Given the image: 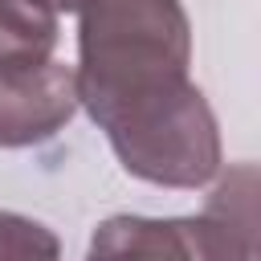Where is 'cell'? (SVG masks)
Returning a JSON list of instances; mask_svg holds the SVG:
<instances>
[{
  "mask_svg": "<svg viewBox=\"0 0 261 261\" xmlns=\"http://www.w3.org/2000/svg\"><path fill=\"white\" fill-rule=\"evenodd\" d=\"M57 12L37 0H0V61L53 57L57 49Z\"/></svg>",
  "mask_w": 261,
  "mask_h": 261,
  "instance_id": "4",
  "label": "cell"
},
{
  "mask_svg": "<svg viewBox=\"0 0 261 261\" xmlns=\"http://www.w3.org/2000/svg\"><path fill=\"white\" fill-rule=\"evenodd\" d=\"M77 114L73 65L57 57L0 61V147L49 143Z\"/></svg>",
  "mask_w": 261,
  "mask_h": 261,
  "instance_id": "3",
  "label": "cell"
},
{
  "mask_svg": "<svg viewBox=\"0 0 261 261\" xmlns=\"http://www.w3.org/2000/svg\"><path fill=\"white\" fill-rule=\"evenodd\" d=\"M0 261H61V241L49 224L0 208Z\"/></svg>",
  "mask_w": 261,
  "mask_h": 261,
  "instance_id": "5",
  "label": "cell"
},
{
  "mask_svg": "<svg viewBox=\"0 0 261 261\" xmlns=\"http://www.w3.org/2000/svg\"><path fill=\"white\" fill-rule=\"evenodd\" d=\"M86 261H257V232L216 212L200 216H106Z\"/></svg>",
  "mask_w": 261,
  "mask_h": 261,
  "instance_id": "2",
  "label": "cell"
},
{
  "mask_svg": "<svg viewBox=\"0 0 261 261\" xmlns=\"http://www.w3.org/2000/svg\"><path fill=\"white\" fill-rule=\"evenodd\" d=\"M37 4H45L49 12H77L86 0H37Z\"/></svg>",
  "mask_w": 261,
  "mask_h": 261,
  "instance_id": "6",
  "label": "cell"
},
{
  "mask_svg": "<svg viewBox=\"0 0 261 261\" xmlns=\"http://www.w3.org/2000/svg\"><path fill=\"white\" fill-rule=\"evenodd\" d=\"M192 69L184 0H86L77 8V106L122 171L155 188L220 175V126Z\"/></svg>",
  "mask_w": 261,
  "mask_h": 261,
  "instance_id": "1",
  "label": "cell"
}]
</instances>
